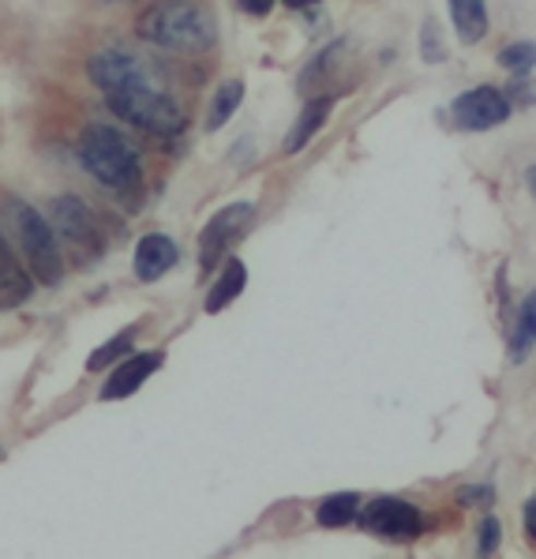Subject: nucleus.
I'll use <instances>...</instances> for the list:
<instances>
[{"label": "nucleus", "mask_w": 536, "mask_h": 559, "mask_svg": "<svg viewBox=\"0 0 536 559\" xmlns=\"http://www.w3.org/2000/svg\"><path fill=\"white\" fill-rule=\"evenodd\" d=\"M451 4L454 31L465 46H477L488 34V0H446Z\"/></svg>", "instance_id": "2eb2a0df"}, {"label": "nucleus", "mask_w": 536, "mask_h": 559, "mask_svg": "<svg viewBox=\"0 0 536 559\" xmlns=\"http://www.w3.org/2000/svg\"><path fill=\"white\" fill-rule=\"evenodd\" d=\"M132 342H135V326H124V331L114 334L106 346L94 349L91 360H86V368H91V372H109V368L120 365V360L132 354Z\"/></svg>", "instance_id": "6ab92c4d"}, {"label": "nucleus", "mask_w": 536, "mask_h": 559, "mask_svg": "<svg viewBox=\"0 0 536 559\" xmlns=\"http://www.w3.org/2000/svg\"><path fill=\"white\" fill-rule=\"evenodd\" d=\"M109 114L120 117L124 124L140 128L151 135H180L188 132V109L166 87H140V91H120L106 94Z\"/></svg>", "instance_id": "20e7f679"}, {"label": "nucleus", "mask_w": 536, "mask_h": 559, "mask_svg": "<svg viewBox=\"0 0 536 559\" xmlns=\"http://www.w3.org/2000/svg\"><path fill=\"white\" fill-rule=\"evenodd\" d=\"M80 166L98 180L102 188L117 195H140L143 192V154L124 132L109 124H91L75 143Z\"/></svg>", "instance_id": "f03ea898"}, {"label": "nucleus", "mask_w": 536, "mask_h": 559, "mask_svg": "<svg viewBox=\"0 0 536 559\" xmlns=\"http://www.w3.org/2000/svg\"><path fill=\"white\" fill-rule=\"evenodd\" d=\"M331 114H334V94H311V98L305 102V109H300L297 124H293L289 135H285L282 151L285 154H300V151H305L308 143L326 128Z\"/></svg>", "instance_id": "ddd939ff"}, {"label": "nucleus", "mask_w": 536, "mask_h": 559, "mask_svg": "<svg viewBox=\"0 0 536 559\" xmlns=\"http://www.w3.org/2000/svg\"><path fill=\"white\" fill-rule=\"evenodd\" d=\"M252 214H255L252 203H229V206H222L211 222H206V229L199 234V271L211 274L214 266L222 263V255L229 252L233 237L245 234L248 222H252Z\"/></svg>", "instance_id": "0eeeda50"}, {"label": "nucleus", "mask_w": 536, "mask_h": 559, "mask_svg": "<svg viewBox=\"0 0 536 559\" xmlns=\"http://www.w3.org/2000/svg\"><path fill=\"white\" fill-rule=\"evenodd\" d=\"M240 102H245V80H226L218 91H214L211 98V114H206V132H218V128H226L233 114L240 109Z\"/></svg>", "instance_id": "f3484780"}, {"label": "nucleus", "mask_w": 536, "mask_h": 559, "mask_svg": "<svg viewBox=\"0 0 536 559\" xmlns=\"http://www.w3.org/2000/svg\"><path fill=\"white\" fill-rule=\"evenodd\" d=\"M439 20H424V41H420V57L428 60V64H439V60H446V46H439Z\"/></svg>", "instance_id": "4be33fe9"}, {"label": "nucleus", "mask_w": 536, "mask_h": 559, "mask_svg": "<svg viewBox=\"0 0 536 559\" xmlns=\"http://www.w3.org/2000/svg\"><path fill=\"white\" fill-rule=\"evenodd\" d=\"M525 537L536 545V492H533V500L525 503Z\"/></svg>", "instance_id": "a878e982"}, {"label": "nucleus", "mask_w": 536, "mask_h": 559, "mask_svg": "<svg viewBox=\"0 0 536 559\" xmlns=\"http://www.w3.org/2000/svg\"><path fill=\"white\" fill-rule=\"evenodd\" d=\"M499 548V522L484 519L480 522V556H491Z\"/></svg>", "instance_id": "b1692460"}, {"label": "nucleus", "mask_w": 536, "mask_h": 559, "mask_svg": "<svg viewBox=\"0 0 536 559\" xmlns=\"http://www.w3.org/2000/svg\"><path fill=\"white\" fill-rule=\"evenodd\" d=\"M499 64H503L510 75L525 80L536 68V41H510L507 49H499Z\"/></svg>", "instance_id": "412c9836"}, {"label": "nucleus", "mask_w": 536, "mask_h": 559, "mask_svg": "<svg viewBox=\"0 0 536 559\" xmlns=\"http://www.w3.org/2000/svg\"><path fill=\"white\" fill-rule=\"evenodd\" d=\"M525 188H529V192H533V200H536V166L525 169Z\"/></svg>", "instance_id": "cd10ccee"}, {"label": "nucleus", "mask_w": 536, "mask_h": 559, "mask_svg": "<svg viewBox=\"0 0 536 559\" xmlns=\"http://www.w3.org/2000/svg\"><path fill=\"white\" fill-rule=\"evenodd\" d=\"M360 522L386 540H413L424 530V514L413 503L397 500V496H379V500H371L365 507V514H360Z\"/></svg>", "instance_id": "1a4fd4ad"}, {"label": "nucleus", "mask_w": 536, "mask_h": 559, "mask_svg": "<svg viewBox=\"0 0 536 559\" xmlns=\"http://www.w3.org/2000/svg\"><path fill=\"white\" fill-rule=\"evenodd\" d=\"M177 260H180L177 240L166 234H146L140 245H135L132 271L140 282H158L162 274H169L172 266H177Z\"/></svg>", "instance_id": "9b49d317"}, {"label": "nucleus", "mask_w": 536, "mask_h": 559, "mask_svg": "<svg viewBox=\"0 0 536 559\" xmlns=\"http://www.w3.org/2000/svg\"><path fill=\"white\" fill-rule=\"evenodd\" d=\"M496 500V492H491L488 485H465L462 492H457V503L465 507H477V503H491Z\"/></svg>", "instance_id": "5701e85b"}, {"label": "nucleus", "mask_w": 536, "mask_h": 559, "mask_svg": "<svg viewBox=\"0 0 536 559\" xmlns=\"http://www.w3.org/2000/svg\"><path fill=\"white\" fill-rule=\"evenodd\" d=\"M86 75L102 94L140 91V87H162L158 72L146 57H140L128 46H102L98 53L86 60Z\"/></svg>", "instance_id": "39448f33"}, {"label": "nucleus", "mask_w": 536, "mask_h": 559, "mask_svg": "<svg viewBox=\"0 0 536 559\" xmlns=\"http://www.w3.org/2000/svg\"><path fill=\"white\" fill-rule=\"evenodd\" d=\"M357 514H360V496L357 492H334V496H326V500L319 503L315 519H319V526L338 530V526L357 522Z\"/></svg>", "instance_id": "a211bd4d"}, {"label": "nucleus", "mask_w": 536, "mask_h": 559, "mask_svg": "<svg viewBox=\"0 0 536 559\" xmlns=\"http://www.w3.org/2000/svg\"><path fill=\"white\" fill-rule=\"evenodd\" d=\"M248 289V266L245 260H237V255H229L226 266H222L218 282L211 286V294H206V316H218L222 308H229L233 300Z\"/></svg>", "instance_id": "4468645a"}, {"label": "nucleus", "mask_w": 536, "mask_h": 559, "mask_svg": "<svg viewBox=\"0 0 536 559\" xmlns=\"http://www.w3.org/2000/svg\"><path fill=\"white\" fill-rule=\"evenodd\" d=\"M34 271L20 263L8 240H0V308H20L34 297Z\"/></svg>", "instance_id": "f8f14e48"}, {"label": "nucleus", "mask_w": 536, "mask_h": 559, "mask_svg": "<svg viewBox=\"0 0 536 559\" xmlns=\"http://www.w3.org/2000/svg\"><path fill=\"white\" fill-rule=\"evenodd\" d=\"M4 214H8V222H12L15 245H20L34 278H38L41 286H60V282H64V252H60L57 229L49 226V218H41V214L23 200H8Z\"/></svg>", "instance_id": "7ed1b4c3"}, {"label": "nucleus", "mask_w": 536, "mask_h": 559, "mask_svg": "<svg viewBox=\"0 0 536 559\" xmlns=\"http://www.w3.org/2000/svg\"><path fill=\"white\" fill-rule=\"evenodd\" d=\"M533 346H536V289L522 300V308H517V320L510 326L507 354L514 365H522V360L533 354Z\"/></svg>", "instance_id": "dca6fc26"}, {"label": "nucleus", "mask_w": 536, "mask_h": 559, "mask_svg": "<svg viewBox=\"0 0 536 559\" xmlns=\"http://www.w3.org/2000/svg\"><path fill=\"white\" fill-rule=\"evenodd\" d=\"M342 53V41H331V46L323 49V53H319L315 60H311V64L305 68V72H300V80H297V91L300 94H323V80H331V60Z\"/></svg>", "instance_id": "aec40b11"}, {"label": "nucleus", "mask_w": 536, "mask_h": 559, "mask_svg": "<svg viewBox=\"0 0 536 559\" xmlns=\"http://www.w3.org/2000/svg\"><path fill=\"white\" fill-rule=\"evenodd\" d=\"M311 4H319V0H285V8H293V12H305Z\"/></svg>", "instance_id": "bb28decb"}, {"label": "nucleus", "mask_w": 536, "mask_h": 559, "mask_svg": "<svg viewBox=\"0 0 536 559\" xmlns=\"http://www.w3.org/2000/svg\"><path fill=\"white\" fill-rule=\"evenodd\" d=\"M274 4H278V0H237V8L248 15H271Z\"/></svg>", "instance_id": "393cba45"}, {"label": "nucleus", "mask_w": 536, "mask_h": 559, "mask_svg": "<svg viewBox=\"0 0 536 559\" xmlns=\"http://www.w3.org/2000/svg\"><path fill=\"white\" fill-rule=\"evenodd\" d=\"M49 222L68 245L83 248V252L98 255L106 252V234H102L98 214L86 206L80 195H57L53 206H49Z\"/></svg>", "instance_id": "423d86ee"}, {"label": "nucleus", "mask_w": 536, "mask_h": 559, "mask_svg": "<svg viewBox=\"0 0 536 559\" xmlns=\"http://www.w3.org/2000/svg\"><path fill=\"white\" fill-rule=\"evenodd\" d=\"M510 117V94L496 87H473L465 94H457L451 106V120L462 132H488L499 128Z\"/></svg>", "instance_id": "6e6552de"}, {"label": "nucleus", "mask_w": 536, "mask_h": 559, "mask_svg": "<svg viewBox=\"0 0 536 559\" xmlns=\"http://www.w3.org/2000/svg\"><path fill=\"white\" fill-rule=\"evenodd\" d=\"M135 34L166 53H211L218 46V20L203 0H158L135 20Z\"/></svg>", "instance_id": "f257e3e1"}, {"label": "nucleus", "mask_w": 536, "mask_h": 559, "mask_svg": "<svg viewBox=\"0 0 536 559\" xmlns=\"http://www.w3.org/2000/svg\"><path fill=\"white\" fill-rule=\"evenodd\" d=\"M166 365V354L151 349V354H132L124 357L120 365L109 368V380L102 383V402H120V399H132L140 386L151 380L158 368Z\"/></svg>", "instance_id": "9d476101"}]
</instances>
